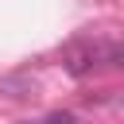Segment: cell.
I'll return each instance as SVG.
<instances>
[{
	"label": "cell",
	"instance_id": "6da1fadb",
	"mask_svg": "<svg viewBox=\"0 0 124 124\" xmlns=\"http://www.w3.org/2000/svg\"><path fill=\"white\" fill-rule=\"evenodd\" d=\"M105 46H70L66 50V70L70 74H89L97 62H101Z\"/></svg>",
	"mask_w": 124,
	"mask_h": 124
},
{
	"label": "cell",
	"instance_id": "7a4b0ae2",
	"mask_svg": "<svg viewBox=\"0 0 124 124\" xmlns=\"http://www.w3.org/2000/svg\"><path fill=\"white\" fill-rule=\"evenodd\" d=\"M43 124H74V116H70V112H50Z\"/></svg>",
	"mask_w": 124,
	"mask_h": 124
},
{
	"label": "cell",
	"instance_id": "3957f363",
	"mask_svg": "<svg viewBox=\"0 0 124 124\" xmlns=\"http://www.w3.org/2000/svg\"><path fill=\"white\" fill-rule=\"evenodd\" d=\"M19 124H31V120H19Z\"/></svg>",
	"mask_w": 124,
	"mask_h": 124
}]
</instances>
